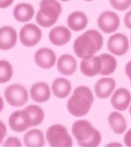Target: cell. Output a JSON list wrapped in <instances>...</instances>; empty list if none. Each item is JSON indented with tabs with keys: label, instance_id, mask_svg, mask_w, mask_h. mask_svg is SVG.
I'll use <instances>...</instances> for the list:
<instances>
[{
	"label": "cell",
	"instance_id": "obj_3",
	"mask_svg": "<svg viewBox=\"0 0 131 147\" xmlns=\"http://www.w3.org/2000/svg\"><path fill=\"white\" fill-rule=\"evenodd\" d=\"M71 131L79 146L95 147L101 143V133L88 120H76L72 125Z\"/></svg>",
	"mask_w": 131,
	"mask_h": 147
},
{
	"label": "cell",
	"instance_id": "obj_37",
	"mask_svg": "<svg viewBox=\"0 0 131 147\" xmlns=\"http://www.w3.org/2000/svg\"><path fill=\"white\" fill-rule=\"evenodd\" d=\"M129 113L131 115V103H130V107H129Z\"/></svg>",
	"mask_w": 131,
	"mask_h": 147
},
{
	"label": "cell",
	"instance_id": "obj_13",
	"mask_svg": "<svg viewBox=\"0 0 131 147\" xmlns=\"http://www.w3.org/2000/svg\"><path fill=\"white\" fill-rule=\"evenodd\" d=\"M30 96L36 103H44L51 96V89L45 82H38L32 85Z\"/></svg>",
	"mask_w": 131,
	"mask_h": 147
},
{
	"label": "cell",
	"instance_id": "obj_11",
	"mask_svg": "<svg viewBox=\"0 0 131 147\" xmlns=\"http://www.w3.org/2000/svg\"><path fill=\"white\" fill-rule=\"evenodd\" d=\"M35 64L42 69L52 68L57 63V57L49 48H41L34 54Z\"/></svg>",
	"mask_w": 131,
	"mask_h": 147
},
{
	"label": "cell",
	"instance_id": "obj_30",
	"mask_svg": "<svg viewBox=\"0 0 131 147\" xmlns=\"http://www.w3.org/2000/svg\"><path fill=\"white\" fill-rule=\"evenodd\" d=\"M124 24H125L127 28H128L131 30V10L126 13V16L124 17Z\"/></svg>",
	"mask_w": 131,
	"mask_h": 147
},
{
	"label": "cell",
	"instance_id": "obj_4",
	"mask_svg": "<svg viewBox=\"0 0 131 147\" xmlns=\"http://www.w3.org/2000/svg\"><path fill=\"white\" fill-rule=\"evenodd\" d=\"M62 13V5L57 0H41L36 14V22L44 28L53 26Z\"/></svg>",
	"mask_w": 131,
	"mask_h": 147
},
{
	"label": "cell",
	"instance_id": "obj_1",
	"mask_svg": "<svg viewBox=\"0 0 131 147\" xmlns=\"http://www.w3.org/2000/svg\"><path fill=\"white\" fill-rule=\"evenodd\" d=\"M93 94L88 86H77L67 102L68 112L74 117H81L88 114L93 103Z\"/></svg>",
	"mask_w": 131,
	"mask_h": 147
},
{
	"label": "cell",
	"instance_id": "obj_34",
	"mask_svg": "<svg viewBox=\"0 0 131 147\" xmlns=\"http://www.w3.org/2000/svg\"><path fill=\"white\" fill-rule=\"evenodd\" d=\"M4 100H3V98L0 96V112L2 111V110L4 109Z\"/></svg>",
	"mask_w": 131,
	"mask_h": 147
},
{
	"label": "cell",
	"instance_id": "obj_9",
	"mask_svg": "<svg viewBox=\"0 0 131 147\" xmlns=\"http://www.w3.org/2000/svg\"><path fill=\"white\" fill-rule=\"evenodd\" d=\"M97 24L100 30L104 33H112L119 29L120 20L116 13L111 11H105L99 16L97 19Z\"/></svg>",
	"mask_w": 131,
	"mask_h": 147
},
{
	"label": "cell",
	"instance_id": "obj_6",
	"mask_svg": "<svg viewBox=\"0 0 131 147\" xmlns=\"http://www.w3.org/2000/svg\"><path fill=\"white\" fill-rule=\"evenodd\" d=\"M4 96L6 102L13 107H22L29 100V94L26 88L21 84H11L5 88Z\"/></svg>",
	"mask_w": 131,
	"mask_h": 147
},
{
	"label": "cell",
	"instance_id": "obj_15",
	"mask_svg": "<svg viewBox=\"0 0 131 147\" xmlns=\"http://www.w3.org/2000/svg\"><path fill=\"white\" fill-rule=\"evenodd\" d=\"M111 103L115 109L124 111L131 103V93L125 88L117 89L112 94Z\"/></svg>",
	"mask_w": 131,
	"mask_h": 147
},
{
	"label": "cell",
	"instance_id": "obj_36",
	"mask_svg": "<svg viewBox=\"0 0 131 147\" xmlns=\"http://www.w3.org/2000/svg\"><path fill=\"white\" fill-rule=\"evenodd\" d=\"M62 2H68V1H70V0H60Z\"/></svg>",
	"mask_w": 131,
	"mask_h": 147
},
{
	"label": "cell",
	"instance_id": "obj_23",
	"mask_svg": "<svg viewBox=\"0 0 131 147\" xmlns=\"http://www.w3.org/2000/svg\"><path fill=\"white\" fill-rule=\"evenodd\" d=\"M109 125L116 134H123L127 130V122L123 115L118 111H113L108 117Z\"/></svg>",
	"mask_w": 131,
	"mask_h": 147
},
{
	"label": "cell",
	"instance_id": "obj_26",
	"mask_svg": "<svg viewBox=\"0 0 131 147\" xmlns=\"http://www.w3.org/2000/svg\"><path fill=\"white\" fill-rule=\"evenodd\" d=\"M14 69L10 62L0 60V84H6L12 79Z\"/></svg>",
	"mask_w": 131,
	"mask_h": 147
},
{
	"label": "cell",
	"instance_id": "obj_12",
	"mask_svg": "<svg viewBox=\"0 0 131 147\" xmlns=\"http://www.w3.org/2000/svg\"><path fill=\"white\" fill-rule=\"evenodd\" d=\"M80 71L85 76H95L101 71V60L100 56L92 55L82 58L80 63Z\"/></svg>",
	"mask_w": 131,
	"mask_h": 147
},
{
	"label": "cell",
	"instance_id": "obj_10",
	"mask_svg": "<svg viewBox=\"0 0 131 147\" xmlns=\"http://www.w3.org/2000/svg\"><path fill=\"white\" fill-rule=\"evenodd\" d=\"M107 48L111 53L116 56L125 55L129 49L128 37L122 33H115L108 40Z\"/></svg>",
	"mask_w": 131,
	"mask_h": 147
},
{
	"label": "cell",
	"instance_id": "obj_33",
	"mask_svg": "<svg viewBox=\"0 0 131 147\" xmlns=\"http://www.w3.org/2000/svg\"><path fill=\"white\" fill-rule=\"evenodd\" d=\"M125 72H126V75L128 76V77L129 78V80H130V84H131V61H129V62L126 65Z\"/></svg>",
	"mask_w": 131,
	"mask_h": 147
},
{
	"label": "cell",
	"instance_id": "obj_35",
	"mask_svg": "<svg viewBox=\"0 0 131 147\" xmlns=\"http://www.w3.org/2000/svg\"><path fill=\"white\" fill-rule=\"evenodd\" d=\"M111 145H118V146H121V144H116V143H113V144H108V146H111Z\"/></svg>",
	"mask_w": 131,
	"mask_h": 147
},
{
	"label": "cell",
	"instance_id": "obj_19",
	"mask_svg": "<svg viewBox=\"0 0 131 147\" xmlns=\"http://www.w3.org/2000/svg\"><path fill=\"white\" fill-rule=\"evenodd\" d=\"M67 24L71 31L81 32L84 30L88 24V17L84 13L81 11H76L71 13L68 16Z\"/></svg>",
	"mask_w": 131,
	"mask_h": 147
},
{
	"label": "cell",
	"instance_id": "obj_39",
	"mask_svg": "<svg viewBox=\"0 0 131 147\" xmlns=\"http://www.w3.org/2000/svg\"><path fill=\"white\" fill-rule=\"evenodd\" d=\"M130 42H131V38H130Z\"/></svg>",
	"mask_w": 131,
	"mask_h": 147
},
{
	"label": "cell",
	"instance_id": "obj_18",
	"mask_svg": "<svg viewBox=\"0 0 131 147\" xmlns=\"http://www.w3.org/2000/svg\"><path fill=\"white\" fill-rule=\"evenodd\" d=\"M57 68L61 75L72 76L74 75L77 68L76 59L69 54H64L59 57L57 62Z\"/></svg>",
	"mask_w": 131,
	"mask_h": 147
},
{
	"label": "cell",
	"instance_id": "obj_8",
	"mask_svg": "<svg viewBox=\"0 0 131 147\" xmlns=\"http://www.w3.org/2000/svg\"><path fill=\"white\" fill-rule=\"evenodd\" d=\"M42 32L41 28L34 24H27L21 28L19 39L25 47H33L41 41Z\"/></svg>",
	"mask_w": 131,
	"mask_h": 147
},
{
	"label": "cell",
	"instance_id": "obj_21",
	"mask_svg": "<svg viewBox=\"0 0 131 147\" xmlns=\"http://www.w3.org/2000/svg\"><path fill=\"white\" fill-rule=\"evenodd\" d=\"M72 90L70 81L65 77H59L53 81L51 91L53 94L59 99H65L69 96Z\"/></svg>",
	"mask_w": 131,
	"mask_h": 147
},
{
	"label": "cell",
	"instance_id": "obj_7",
	"mask_svg": "<svg viewBox=\"0 0 131 147\" xmlns=\"http://www.w3.org/2000/svg\"><path fill=\"white\" fill-rule=\"evenodd\" d=\"M8 124L10 128L16 133H23L28 130L29 127H32V119L26 109H19L14 111L8 119Z\"/></svg>",
	"mask_w": 131,
	"mask_h": 147
},
{
	"label": "cell",
	"instance_id": "obj_20",
	"mask_svg": "<svg viewBox=\"0 0 131 147\" xmlns=\"http://www.w3.org/2000/svg\"><path fill=\"white\" fill-rule=\"evenodd\" d=\"M34 8L31 4L20 3L14 6L13 16L16 21L20 23H28L34 16Z\"/></svg>",
	"mask_w": 131,
	"mask_h": 147
},
{
	"label": "cell",
	"instance_id": "obj_14",
	"mask_svg": "<svg viewBox=\"0 0 131 147\" xmlns=\"http://www.w3.org/2000/svg\"><path fill=\"white\" fill-rule=\"evenodd\" d=\"M70 29L65 26H56L50 30L49 33V40L55 46H64L68 44L71 39Z\"/></svg>",
	"mask_w": 131,
	"mask_h": 147
},
{
	"label": "cell",
	"instance_id": "obj_22",
	"mask_svg": "<svg viewBox=\"0 0 131 147\" xmlns=\"http://www.w3.org/2000/svg\"><path fill=\"white\" fill-rule=\"evenodd\" d=\"M45 136L40 129L33 128L26 132L24 136V143L25 146L41 147L45 145Z\"/></svg>",
	"mask_w": 131,
	"mask_h": 147
},
{
	"label": "cell",
	"instance_id": "obj_29",
	"mask_svg": "<svg viewBox=\"0 0 131 147\" xmlns=\"http://www.w3.org/2000/svg\"><path fill=\"white\" fill-rule=\"evenodd\" d=\"M6 133H7V128H6L5 124L2 120H0V144H3V141L5 138Z\"/></svg>",
	"mask_w": 131,
	"mask_h": 147
},
{
	"label": "cell",
	"instance_id": "obj_24",
	"mask_svg": "<svg viewBox=\"0 0 131 147\" xmlns=\"http://www.w3.org/2000/svg\"><path fill=\"white\" fill-rule=\"evenodd\" d=\"M101 60V71L100 75L101 76H110L113 74L117 68V60L116 58L108 53H103L100 55Z\"/></svg>",
	"mask_w": 131,
	"mask_h": 147
},
{
	"label": "cell",
	"instance_id": "obj_16",
	"mask_svg": "<svg viewBox=\"0 0 131 147\" xmlns=\"http://www.w3.org/2000/svg\"><path fill=\"white\" fill-rule=\"evenodd\" d=\"M17 32L11 26L0 28V49L9 50L17 43Z\"/></svg>",
	"mask_w": 131,
	"mask_h": 147
},
{
	"label": "cell",
	"instance_id": "obj_5",
	"mask_svg": "<svg viewBox=\"0 0 131 147\" xmlns=\"http://www.w3.org/2000/svg\"><path fill=\"white\" fill-rule=\"evenodd\" d=\"M46 139L49 146L52 147L73 146V139L68 128L61 124H55L49 127L46 132Z\"/></svg>",
	"mask_w": 131,
	"mask_h": 147
},
{
	"label": "cell",
	"instance_id": "obj_32",
	"mask_svg": "<svg viewBox=\"0 0 131 147\" xmlns=\"http://www.w3.org/2000/svg\"><path fill=\"white\" fill-rule=\"evenodd\" d=\"M124 143L127 146H131V129H129L124 136Z\"/></svg>",
	"mask_w": 131,
	"mask_h": 147
},
{
	"label": "cell",
	"instance_id": "obj_25",
	"mask_svg": "<svg viewBox=\"0 0 131 147\" xmlns=\"http://www.w3.org/2000/svg\"><path fill=\"white\" fill-rule=\"evenodd\" d=\"M26 110L29 112L32 119V127H37L43 122L44 120V111H43L42 108H41L38 105L32 104V105H28L26 108Z\"/></svg>",
	"mask_w": 131,
	"mask_h": 147
},
{
	"label": "cell",
	"instance_id": "obj_2",
	"mask_svg": "<svg viewBox=\"0 0 131 147\" xmlns=\"http://www.w3.org/2000/svg\"><path fill=\"white\" fill-rule=\"evenodd\" d=\"M103 45V38L100 32L88 30L78 36L73 44L74 52L79 58L92 56L101 50Z\"/></svg>",
	"mask_w": 131,
	"mask_h": 147
},
{
	"label": "cell",
	"instance_id": "obj_28",
	"mask_svg": "<svg viewBox=\"0 0 131 147\" xmlns=\"http://www.w3.org/2000/svg\"><path fill=\"white\" fill-rule=\"evenodd\" d=\"M4 146H22V142L20 141V139L16 136H9L6 138V140L3 143Z\"/></svg>",
	"mask_w": 131,
	"mask_h": 147
},
{
	"label": "cell",
	"instance_id": "obj_31",
	"mask_svg": "<svg viewBox=\"0 0 131 147\" xmlns=\"http://www.w3.org/2000/svg\"><path fill=\"white\" fill-rule=\"evenodd\" d=\"M14 0H0V8L5 9L13 5Z\"/></svg>",
	"mask_w": 131,
	"mask_h": 147
},
{
	"label": "cell",
	"instance_id": "obj_27",
	"mask_svg": "<svg viewBox=\"0 0 131 147\" xmlns=\"http://www.w3.org/2000/svg\"><path fill=\"white\" fill-rule=\"evenodd\" d=\"M111 5L115 10L125 11L131 5V0H110Z\"/></svg>",
	"mask_w": 131,
	"mask_h": 147
},
{
	"label": "cell",
	"instance_id": "obj_17",
	"mask_svg": "<svg viewBox=\"0 0 131 147\" xmlns=\"http://www.w3.org/2000/svg\"><path fill=\"white\" fill-rule=\"evenodd\" d=\"M116 87L115 80L111 77H103L99 79L94 85L95 95L99 99H107L111 96Z\"/></svg>",
	"mask_w": 131,
	"mask_h": 147
},
{
	"label": "cell",
	"instance_id": "obj_38",
	"mask_svg": "<svg viewBox=\"0 0 131 147\" xmlns=\"http://www.w3.org/2000/svg\"><path fill=\"white\" fill-rule=\"evenodd\" d=\"M84 1H88V2H90V1H93V0H84Z\"/></svg>",
	"mask_w": 131,
	"mask_h": 147
}]
</instances>
